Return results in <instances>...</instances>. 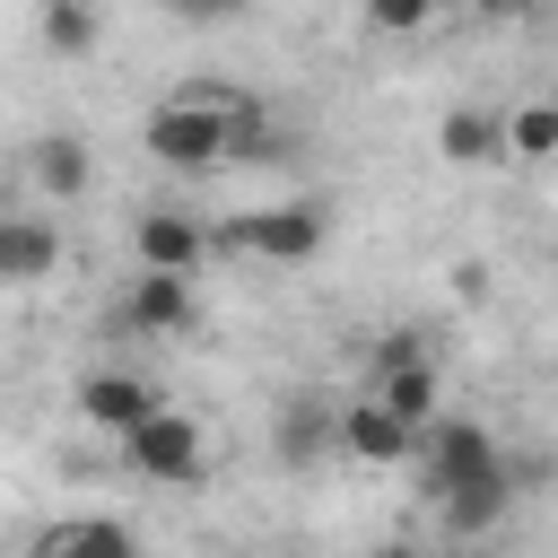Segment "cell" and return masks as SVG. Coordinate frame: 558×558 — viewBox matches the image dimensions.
Segmentation results:
<instances>
[{"label":"cell","mask_w":558,"mask_h":558,"mask_svg":"<svg viewBox=\"0 0 558 558\" xmlns=\"http://www.w3.org/2000/svg\"><path fill=\"white\" fill-rule=\"evenodd\" d=\"M331 418H340V401H323V392H296V401L279 410V427H270L279 462H288V471L323 462V453H331Z\"/></svg>","instance_id":"4fadbf2b"},{"label":"cell","mask_w":558,"mask_h":558,"mask_svg":"<svg viewBox=\"0 0 558 558\" xmlns=\"http://www.w3.org/2000/svg\"><path fill=\"white\" fill-rule=\"evenodd\" d=\"M436 17V0H366V26L375 35H418Z\"/></svg>","instance_id":"ac0fdd59"},{"label":"cell","mask_w":558,"mask_h":558,"mask_svg":"<svg viewBox=\"0 0 558 558\" xmlns=\"http://www.w3.org/2000/svg\"><path fill=\"white\" fill-rule=\"evenodd\" d=\"M506 506H514V462H506V471H488V480H462V488H445V497H436V514H445V532H453V541L497 532V523H506Z\"/></svg>","instance_id":"8fae6325"},{"label":"cell","mask_w":558,"mask_h":558,"mask_svg":"<svg viewBox=\"0 0 558 558\" xmlns=\"http://www.w3.org/2000/svg\"><path fill=\"white\" fill-rule=\"evenodd\" d=\"M418 349H427L418 331H384V340H375V366H392V357H418Z\"/></svg>","instance_id":"ffe728a7"},{"label":"cell","mask_w":558,"mask_h":558,"mask_svg":"<svg viewBox=\"0 0 558 558\" xmlns=\"http://www.w3.org/2000/svg\"><path fill=\"white\" fill-rule=\"evenodd\" d=\"M52 270H61V227L0 209V288H44Z\"/></svg>","instance_id":"9c48e42d"},{"label":"cell","mask_w":558,"mask_h":558,"mask_svg":"<svg viewBox=\"0 0 558 558\" xmlns=\"http://www.w3.org/2000/svg\"><path fill=\"white\" fill-rule=\"evenodd\" d=\"M35 35H44V52L87 61V52L105 44V9H96V0H35Z\"/></svg>","instance_id":"9a60e30c"},{"label":"cell","mask_w":558,"mask_h":558,"mask_svg":"<svg viewBox=\"0 0 558 558\" xmlns=\"http://www.w3.org/2000/svg\"><path fill=\"white\" fill-rule=\"evenodd\" d=\"M410 462H418V488H427V497H445V488H462V480H488V471H506V445H497L480 418H453V410H436V418H418V445H410Z\"/></svg>","instance_id":"3957f363"},{"label":"cell","mask_w":558,"mask_h":558,"mask_svg":"<svg viewBox=\"0 0 558 558\" xmlns=\"http://www.w3.org/2000/svg\"><path fill=\"white\" fill-rule=\"evenodd\" d=\"M471 9H480V17H532L541 0H471Z\"/></svg>","instance_id":"44dd1931"},{"label":"cell","mask_w":558,"mask_h":558,"mask_svg":"<svg viewBox=\"0 0 558 558\" xmlns=\"http://www.w3.org/2000/svg\"><path fill=\"white\" fill-rule=\"evenodd\" d=\"M436 157H445V166H497V157H506L497 113H488V105H453V113L436 122Z\"/></svg>","instance_id":"5bb4252c"},{"label":"cell","mask_w":558,"mask_h":558,"mask_svg":"<svg viewBox=\"0 0 558 558\" xmlns=\"http://www.w3.org/2000/svg\"><path fill=\"white\" fill-rule=\"evenodd\" d=\"M26 174H35L44 201H78V192L96 183V148H87V131H35Z\"/></svg>","instance_id":"30bf717a"},{"label":"cell","mask_w":558,"mask_h":558,"mask_svg":"<svg viewBox=\"0 0 558 558\" xmlns=\"http://www.w3.org/2000/svg\"><path fill=\"white\" fill-rule=\"evenodd\" d=\"M122 462L140 471V480H166V488H183V480H201L209 471V436H201V418H183V410H148V418H131L122 436Z\"/></svg>","instance_id":"277c9868"},{"label":"cell","mask_w":558,"mask_h":558,"mask_svg":"<svg viewBox=\"0 0 558 558\" xmlns=\"http://www.w3.org/2000/svg\"><path fill=\"white\" fill-rule=\"evenodd\" d=\"M323 244H331L323 201H270V209H235L227 227H209V253H244V262H279V270L314 262Z\"/></svg>","instance_id":"7a4b0ae2"},{"label":"cell","mask_w":558,"mask_h":558,"mask_svg":"<svg viewBox=\"0 0 558 558\" xmlns=\"http://www.w3.org/2000/svg\"><path fill=\"white\" fill-rule=\"evenodd\" d=\"M375 401L392 410V418H436L445 410V375H436V357L418 349V357H392V366H375Z\"/></svg>","instance_id":"7c38bea8"},{"label":"cell","mask_w":558,"mask_h":558,"mask_svg":"<svg viewBox=\"0 0 558 558\" xmlns=\"http://www.w3.org/2000/svg\"><path fill=\"white\" fill-rule=\"evenodd\" d=\"M26 549H35V558H61V549H131V523H113V514H61V523H44Z\"/></svg>","instance_id":"2e32d148"},{"label":"cell","mask_w":558,"mask_h":558,"mask_svg":"<svg viewBox=\"0 0 558 558\" xmlns=\"http://www.w3.org/2000/svg\"><path fill=\"white\" fill-rule=\"evenodd\" d=\"M131 262L140 270H201L209 262V227L192 209H174V201L166 209H140L131 218Z\"/></svg>","instance_id":"52a82bcc"},{"label":"cell","mask_w":558,"mask_h":558,"mask_svg":"<svg viewBox=\"0 0 558 558\" xmlns=\"http://www.w3.org/2000/svg\"><path fill=\"white\" fill-rule=\"evenodd\" d=\"M331 445H340L349 462H366V471H401V462H410V445H418V427H410V418H392L375 392H357V401H340Z\"/></svg>","instance_id":"8992f818"},{"label":"cell","mask_w":558,"mask_h":558,"mask_svg":"<svg viewBox=\"0 0 558 558\" xmlns=\"http://www.w3.org/2000/svg\"><path fill=\"white\" fill-rule=\"evenodd\" d=\"M244 140H262V105L227 78H183L166 105H148L140 122V148L174 174H209L227 157H244Z\"/></svg>","instance_id":"6da1fadb"},{"label":"cell","mask_w":558,"mask_h":558,"mask_svg":"<svg viewBox=\"0 0 558 558\" xmlns=\"http://www.w3.org/2000/svg\"><path fill=\"white\" fill-rule=\"evenodd\" d=\"M157 410V384L148 375H131V366H96V375H78V418L96 427V436H122L131 418H148Z\"/></svg>","instance_id":"ba28073f"},{"label":"cell","mask_w":558,"mask_h":558,"mask_svg":"<svg viewBox=\"0 0 558 558\" xmlns=\"http://www.w3.org/2000/svg\"><path fill=\"white\" fill-rule=\"evenodd\" d=\"M497 131H506V157H523V166H541L549 148H558V105H514V113H497Z\"/></svg>","instance_id":"e0dca14e"},{"label":"cell","mask_w":558,"mask_h":558,"mask_svg":"<svg viewBox=\"0 0 558 558\" xmlns=\"http://www.w3.org/2000/svg\"><path fill=\"white\" fill-rule=\"evenodd\" d=\"M157 9H166L174 26H235L253 0H157Z\"/></svg>","instance_id":"d6986e66"},{"label":"cell","mask_w":558,"mask_h":558,"mask_svg":"<svg viewBox=\"0 0 558 558\" xmlns=\"http://www.w3.org/2000/svg\"><path fill=\"white\" fill-rule=\"evenodd\" d=\"M122 331H140V340H174V331H192L201 323V288H192V270H140L131 288H122V314H113Z\"/></svg>","instance_id":"5b68a950"}]
</instances>
